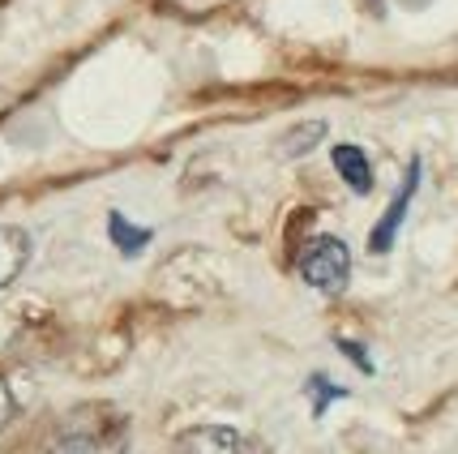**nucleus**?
I'll use <instances>...</instances> for the list:
<instances>
[{"label": "nucleus", "instance_id": "f257e3e1", "mask_svg": "<svg viewBox=\"0 0 458 454\" xmlns=\"http://www.w3.org/2000/svg\"><path fill=\"white\" fill-rule=\"evenodd\" d=\"M300 278L326 296H343V287L352 278V249L339 236H318L300 253Z\"/></svg>", "mask_w": 458, "mask_h": 454}, {"label": "nucleus", "instance_id": "f03ea898", "mask_svg": "<svg viewBox=\"0 0 458 454\" xmlns=\"http://www.w3.org/2000/svg\"><path fill=\"white\" fill-rule=\"evenodd\" d=\"M124 429L112 424L107 415H86V420H73L64 433L56 437L52 454H124Z\"/></svg>", "mask_w": 458, "mask_h": 454}, {"label": "nucleus", "instance_id": "7ed1b4c3", "mask_svg": "<svg viewBox=\"0 0 458 454\" xmlns=\"http://www.w3.org/2000/svg\"><path fill=\"white\" fill-rule=\"evenodd\" d=\"M172 454H258V446L232 424H198L176 437Z\"/></svg>", "mask_w": 458, "mask_h": 454}, {"label": "nucleus", "instance_id": "20e7f679", "mask_svg": "<svg viewBox=\"0 0 458 454\" xmlns=\"http://www.w3.org/2000/svg\"><path fill=\"white\" fill-rule=\"evenodd\" d=\"M420 176H424V172H420V158H411V163H407V176H403V184H399V193L390 198V210L377 218V227H373V236H369V249H373V253H390V249H394V236H399L403 218H407L411 201H416Z\"/></svg>", "mask_w": 458, "mask_h": 454}, {"label": "nucleus", "instance_id": "39448f33", "mask_svg": "<svg viewBox=\"0 0 458 454\" xmlns=\"http://www.w3.org/2000/svg\"><path fill=\"white\" fill-rule=\"evenodd\" d=\"M30 232L26 227H0V292L30 266Z\"/></svg>", "mask_w": 458, "mask_h": 454}, {"label": "nucleus", "instance_id": "423d86ee", "mask_svg": "<svg viewBox=\"0 0 458 454\" xmlns=\"http://www.w3.org/2000/svg\"><path fill=\"white\" fill-rule=\"evenodd\" d=\"M335 172L343 176V184H352V193H373V167H369V155L360 150V146H352V141H343V146H335Z\"/></svg>", "mask_w": 458, "mask_h": 454}, {"label": "nucleus", "instance_id": "0eeeda50", "mask_svg": "<svg viewBox=\"0 0 458 454\" xmlns=\"http://www.w3.org/2000/svg\"><path fill=\"white\" fill-rule=\"evenodd\" d=\"M107 236H112V244H116L124 257H138L141 249L155 240V232H150V227H138V223H129L120 210H112V215H107Z\"/></svg>", "mask_w": 458, "mask_h": 454}, {"label": "nucleus", "instance_id": "6e6552de", "mask_svg": "<svg viewBox=\"0 0 458 454\" xmlns=\"http://www.w3.org/2000/svg\"><path fill=\"white\" fill-rule=\"evenodd\" d=\"M321 138H326V120H309V124H300V129H292V133L283 138V155L287 158L309 155L313 146H321Z\"/></svg>", "mask_w": 458, "mask_h": 454}, {"label": "nucleus", "instance_id": "1a4fd4ad", "mask_svg": "<svg viewBox=\"0 0 458 454\" xmlns=\"http://www.w3.org/2000/svg\"><path fill=\"white\" fill-rule=\"evenodd\" d=\"M309 395H313V415H326V407L335 403V398H347V390L343 386H335L326 373H318V377H309Z\"/></svg>", "mask_w": 458, "mask_h": 454}, {"label": "nucleus", "instance_id": "9d476101", "mask_svg": "<svg viewBox=\"0 0 458 454\" xmlns=\"http://www.w3.org/2000/svg\"><path fill=\"white\" fill-rule=\"evenodd\" d=\"M13 412H18V403H13V386L0 377V433L9 429V420H13Z\"/></svg>", "mask_w": 458, "mask_h": 454}, {"label": "nucleus", "instance_id": "9b49d317", "mask_svg": "<svg viewBox=\"0 0 458 454\" xmlns=\"http://www.w3.org/2000/svg\"><path fill=\"white\" fill-rule=\"evenodd\" d=\"M339 352L356 360V364H360V373H373V360H369V352H364L360 343H352V338H339Z\"/></svg>", "mask_w": 458, "mask_h": 454}]
</instances>
